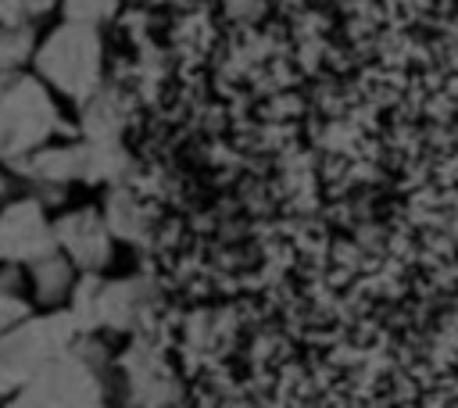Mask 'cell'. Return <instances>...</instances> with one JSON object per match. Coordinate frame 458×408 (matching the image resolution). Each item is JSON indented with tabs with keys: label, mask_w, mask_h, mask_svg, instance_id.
Wrapping results in <instances>:
<instances>
[{
	"label": "cell",
	"mask_w": 458,
	"mask_h": 408,
	"mask_svg": "<svg viewBox=\"0 0 458 408\" xmlns=\"http://www.w3.org/2000/svg\"><path fill=\"white\" fill-rule=\"evenodd\" d=\"M100 64H104L100 29L61 21L57 29H50L43 36V43L32 57V75L50 93H61L79 107L82 100H89L104 86Z\"/></svg>",
	"instance_id": "obj_1"
},
{
	"label": "cell",
	"mask_w": 458,
	"mask_h": 408,
	"mask_svg": "<svg viewBox=\"0 0 458 408\" xmlns=\"http://www.w3.org/2000/svg\"><path fill=\"white\" fill-rule=\"evenodd\" d=\"M54 132H72L57 111L54 93L32 75L14 72L0 93V161H21L50 143Z\"/></svg>",
	"instance_id": "obj_2"
},
{
	"label": "cell",
	"mask_w": 458,
	"mask_h": 408,
	"mask_svg": "<svg viewBox=\"0 0 458 408\" xmlns=\"http://www.w3.org/2000/svg\"><path fill=\"white\" fill-rule=\"evenodd\" d=\"M82 340L75 319L57 308V311H39L18 329L0 336V397H11L21 390L43 365L54 358L68 354Z\"/></svg>",
	"instance_id": "obj_3"
},
{
	"label": "cell",
	"mask_w": 458,
	"mask_h": 408,
	"mask_svg": "<svg viewBox=\"0 0 458 408\" xmlns=\"http://www.w3.org/2000/svg\"><path fill=\"white\" fill-rule=\"evenodd\" d=\"M57 251L54 218L36 197H14L0 208V265L29 268Z\"/></svg>",
	"instance_id": "obj_4"
},
{
	"label": "cell",
	"mask_w": 458,
	"mask_h": 408,
	"mask_svg": "<svg viewBox=\"0 0 458 408\" xmlns=\"http://www.w3.org/2000/svg\"><path fill=\"white\" fill-rule=\"evenodd\" d=\"M100 387H104L100 372L72 347L68 354L43 365L21 390L4 397V408H57V404H64L86 390H100Z\"/></svg>",
	"instance_id": "obj_5"
},
{
	"label": "cell",
	"mask_w": 458,
	"mask_h": 408,
	"mask_svg": "<svg viewBox=\"0 0 458 408\" xmlns=\"http://www.w3.org/2000/svg\"><path fill=\"white\" fill-rule=\"evenodd\" d=\"M54 240L57 251L79 268V272H104L114 254V236L100 215V208H72L54 218Z\"/></svg>",
	"instance_id": "obj_6"
},
{
	"label": "cell",
	"mask_w": 458,
	"mask_h": 408,
	"mask_svg": "<svg viewBox=\"0 0 458 408\" xmlns=\"http://www.w3.org/2000/svg\"><path fill=\"white\" fill-rule=\"evenodd\" d=\"M147 283L143 279H104L97 297V333L100 329H129L147 308Z\"/></svg>",
	"instance_id": "obj_7"
},
{
	"label": "cell",
	"mask_w": 458,
	"mask_h": 408,
	"mask_svg": "<svg viewBox=\"0 0 458 408\" xmlns=\"http://www.w3.org/2000/svg\"><path fill=\"white\" fill-rule=\"evenodd\" d=\"M125 100L118 89L111 86H100L89 100L79 104V140H122V129H125Z\"/></svg>",
	"instance_id": "obj_8"
},
{
	"label": "cell",
	"mask_w": 458,
	"mask_h": 408,
	"mask_svg": "<svg viewBox=\"0 0 458 408\" xmlns=\"http://www.w3.org/2000/svg\"><path fill=\"white\" fill-rule=\"evenodd\" d=\"M75 279H79V268H75L61 251H54L50 258L29 265V286H32V297H36L39 304H47V311H57V308L68 304Z\"/></svg>",
	"instance_id": "obj_9"
},
{
	"label": "cell",
	"mask_w": 458,
	"mask_h": 408,
	"mask_svg": "<svg viewBox=\"0 0 458 408\" xmlns=\"http://www.w3.org/2000/svg\"><path fill=\"white\" fill-rule=\"evenodd\" d=\"M129 172V150L122 140H82V183L89 186H122Z\"/></svg>",
	"instance_id": "obj_10"
},
{
	"label": "cell",
	"mask_w": 458,
	"mask_h": 408,
	"mask_svg": "<svg viewBox=\"0 0 458 408\" xmlns=\"http://www.w3.org/2000/svg\"><path fill=\"white\" fill-rule=\"evenodd\" d=\"M100 215L111 229L114 240H140L143 233V215H140V204L136 197L129 193V186H111L104 193V204H100Z\"/></svg>",
	"instance_id": "obj_11"
},
{
	"label": "cell",
	"mask_w": 458,
	"mask_h": 408,
	"mask_svg": "<svg viewBox=\"0 0 458 408\" xmlns=\"http://www.w3.org/2000/svg\"><path fill=\"white\" fill-rule=\"evenodd\" d=\"M36 50H39L36 25H0V72L4 75H14L25 64H32Z\"/></svg>",
	"instance_id": "obj_12"
},
{
	"label": "cell",
	"mask_w": 458,
	"mask_h": 408,
	"mask_svg": "<svg viewBox=\"0 0 458 408\" xmlns=\"http://www.w3.org/2000/svg\"><path fill=\"white\" fill-rule=\"evenodd\" d=\"M114 11H118V0H61L64 21H75V25L100 29V21H107Z\"/></svg>",
	"instance_id": "obj_13"
},
{
	"label": "cell",
	"mask_w": 458,
	"mask_h": 408,
	"mask_svg": "<svg viewBox=\"0 0 458 408\" xmlns=\"http://www.w3.org/2000/svg\"><path fill=\"white\" fill-rule=\"evenodd\" d=\"M32 315H36V311H32V301H29V297H21L18 290L0 293V336L11 333V329H18V326L29 322Z\"/></svg>",
	"instance_id": "obj_14"
},
{
	"label": "cell",
	"mask_w": 458,
	"mask_h": 408,
	"mask_svg": "<svg viewBox=\"0 0 458 408\" xmlns=\"http://www.w3.org/2000/svg\"><path fill=\"white\" fill-rule=\"evenodd\" d=\"M50 11H61V0H25V25H36Z\"/></svg>",
	"instance_id": "obj_15"
},
{
	"label": "cell",
	"mask_w": 458,
	"mask_h": 408,
	"mask_svg": "<svg viewBox=\"0 0 458 408\" xmlns=\"http://www.w3.org/2000/svg\"><path fill=\"white\" fill-rule=\"evenodd\" d=\"M0 25H25V0H0Z\"/></svg>",
	"instance_id": "obj_16"
},
{
	"label": "cell",
	"mask_w": 458,
	"mask_h": 408,
	"mask_svg": "<svg viewBox=\"0 0 458 408\" xmlns=\"http://www.w3.org/2000/svg\"><path fill=\"white\" fill-rule=\"evenodd\" d=\"M57 408H107L104 387H100V390H86V394H79V397H72V401H64V404H57Z\"/></svg>",
	"instance_id": "obj_17"
},
{
	"label": "cell",
	"mask_w": 458,
	"mask_h": 408,
	"mask_svg": "<svg viewBox=\"0 0 458 408\" xmlns=\"http://www.w3.org/2000/svg\"><path fill=\"white\" fill-rule=\"evenodd\" d=\"M7 186H11V172L4 168V161H0V197L7 193Z\"/></svg>",
	"instance_id": "obj_18"
},
{
	"label": "cell",
	"mask_w": 458,
	"mask_h": 408,
	"mask_svg": "<svg viewBox=\"0 0 458 408\" xmlns=\"http://www.w3.org/2000/svg\"><path fill=\"white\" fill-rule=\"evenodd\" d=\"M0 408H4V397H0Z\"/></svg>",
	"instance_id": "obj_19"
}]
</instances>
